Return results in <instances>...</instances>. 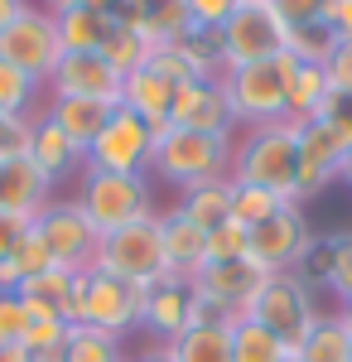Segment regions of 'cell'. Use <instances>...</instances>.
I'll use <instances>...</instances> for the list:
<instances>
[{"label": "cell", "mask_w": 352, "mask_h": 362, "mask_svg": "<svg viewBox=\"0 0 352 362\" xmlns=\"http://www.w3.org/2000/svg\"><path fill=\"white\" fill-rule=\"evenodd\" d=\"M324 78H328V92L352 97V44L348 39L333 44V54H328V63H324Z\"/></svg>", "instance_id": "41"}, {"label": "cell", "mask_w": 352, "mask_h": 362, "mask_svg": "<svg viewBox=\"0 0 352 362\" xmlns=\"http://www.w3.org/2000/svg\"><path fill=\"white\" fill-rule=\"evenodd\" d=\"M131 362H179V358L169 353V343H150V348H145V353H136Z\"/></svg>", "instance_id": "46"}, {"label": "cell", "mask_w": 352, "mask_h": 362, "mask_svg": "<svg viewBox=\"0 0 352 362\" xmlns=\"http://www.w3.org/2000/svg\"><path fill=\"white\" fill-rule=\"evenodd\" d=\"M121 362H131V358H121Z\"/></svg>", "instance_id": "53"}, {"label": "cell", "mask_w": 352, "mask_h": 362, "mask_svg": "<svg viewBox=\"0 0 352 362\" xmlns=\"http://www.w3.org/2000/svg\"><path fill=\"white\" fill-rule=\"evenodd\" d=\"M217 39H222V63H227V73H232V68H246V63L285 58L290 25L271 10V0H242L237 15L217 29Z\"/></svg>", "instance_id": "7"}, {"label": "cell", "mask_w": 352, "mask_h": 362, "mask_svg": "<svg viewBox=\"0 0 352 362\" xmlns=\"http://www.w3.org/2000/svg\"><path fill=\"white\" fill-rule=\"evenodd\" d=\"M78 208L97 232H116L140 218H155V179L150 174H107V169H82L78 174Z\"/></svg>", "instance_id": "3"}, {"label": "cell", "mask_w": 352, "mask_h": 362, "mask_svg": "<svg viewBox=\"0 0 352 362\" xmlns=\"http://www.w3.org/2000/svg\"><path fill=\"white\" fill-rule=\"evenodd\" d=\"M285 358H290V348L271 329H261L256 319L232 324V362H285Z\"/></svg>", "instance_id": "29"}, {"label": "cell", "mask_w": 352, "mask_h": 362, "mask_svg": "<svg viewBox=\"0 0 352 362\" xmlns=\"http://www.w3.org/2000/svg\"><path fill=\"white\" fill-rule=\"evenodd\" d=\"M54 198V184L29 165V155L0 165V213H15V218H39V208Z\"/></svg>", "instance_id": "20"}, {"label": "cell", "mask_w": 352, "mask_h": 362, "mask_svg": "<svg viewBox=\"0 0 352 362\" xmlns=\"http://www.w3.org/2000/svg\"><path fill=\"white\" fill-rule=\"evenodd\" d=\"M338 319H343V324L352 329V295H348V300H338Z\"/></svg>", "instance_id": "49"}, {"label": "cell", "mask_w": 352, "mask_h": 362, "mask_svg": "<svg viewBox=\"0 0 352 362\" xmlns=\"http://www.w3.org/2000/svg\"><path fill=\"white\" fill-rule=\"evenodd\" d=\"M0 58L10 68H20L25 78H34L39 87L49 83V73H54L58 58H63V44H58V20L39 0H29L25 10L10 20V29L0 34Z\"/></svg>", "instance_id": "8"}, {"label": "cell", "mask_w": 352, "mask_h": 362, "mask_svg": "<svg viewBox=\"0 0 352 362\" xmlns=\"http://www.w3.org/2000/svg\"><path fill=\"white\" fill-rule=\"evenodd\" d=\"M328 97V78L324 68L314 63H290V87H285V121L299 126V121H314V112L324 107Z\"/></svg>", "instance_id": "25"}, {"label": "cell", "mask_w": 352, "mask_h": 362, "mask_svg": "<svg viewBox=\"0 0 352 362\" xmlns=\"http://www.w3.org/2000/svg\"><path fill=\"white\" fill-rule=\"evenodd\" d=\"M169 126L208 131V136H237L232 107H227V87L222 83H179L174 87V107H169Z\"/></svg>", "instance_id": "16"}, {"label": "cell", "mask_w": 352, "mask_h": 362, "mask_svg": "<svg viewBox=\"0 0 352 362\" xmlns=\"http://www.w3.org/2000/svg\"><path fill=\"white\" fill-rule=\"evenodd\" d=\"M169 353L179 362H232V329H213V324H193L169 343Z\"/></svg>", "instance_id": "28"}, {"label": "cell", "mask_w": 352, "mask_h": 362, "mask_svg": "<svg viewBox=\"0 0 352 362\" xmlns=\"http://www.w3.org/2000/svg\"><path fill=\"white\" fill-rule=\"evenodd\" d=\"M160 242H164V266H169V276L193 280L208 266V232L193 227L189 218L179 213V203H174V208H160Z\"/></svg>", "instance_id": "19"}, {"label": "cell", "mask_w": 352, "mask_h": 362, "mask_svg": "<svg viewBox=\"0 0 352 362\" xmlns=\"http://www.w3.org/2000/svg\"><path fill=\"white\" fill-rule=\"evenodd\" d=\"M136 29L155 49H164L179 34H189V10H184V0H145V15H140Z\"/></svg>", "instance_id": "31"}, {"label": "cell", "mask_w": 352, "mask_h": 362, "mask_svg": "<svg viewBox=\"0 0 352 362\" xmlns=\"http://www.w3.org/2000/svg\"><path fill=\"white\" fill-rule=\"evenodd\" d=\"M121 107L136 112L150 131H164V126H169V107H174V83L160 78V73L145 63L140 73L121 78Z\"/></svg>", "instance_id": "21"}, {"label": "cell", "mask_w": 352, "mask_h": 362, "mask_svg": "<svg viewBox=\"0 0 352 362\" xmlns=\"http://www.w3.org/2000/svg\"><path fill=\"white\" fill-rule=\"evenodd\" d=\"M285 362H299V358H295V353H290V358H285Z\"/></svg>", "instance_id": "52"}, {"label": "cell", "mask_w": 352, "mask_h": 362, "mask_svg": "<svg viewBox=\"0 0 352 362\" xmlns=\"http://www.w3.org/2000/svg\"><path fill=\"white\" fill-rule=\"evenodd\" d=\"M111 112H116V107H107V102H87V97H44V116H49L78 150H87L92 140L102 136V126H107Z\"/></svg>", "instance_id": "22"}, {"label": "cell", "mask_w": 352, "mask_h": 362, "mask_svg": "<svg viewBox=\"0 0 352 362\" xmlns=\"http://www.w3.org/2000/svg\"><path fill=\"white\" fill-rule=\"evenodd\" d=\"M0 362H25V348H0Z\"/></svg>", "instance_id": "50"}, {"label": "cell", "mask_w": 352, "mask_h": 362, "mask_svg": "<svg viewBox=\"0 0 352 362\" xmlns=\"http://www.w3.org/2000/svg\"><path fill=\"white\" fill-rule=\"evenodd\" d=\"M54 20H58V44H63V54H97L102 39H107V20H102L92 5L63 10Z\"/></svg>", "instance_id": "27"}, {"label": "cell", "mask_w": 352, "mask_h": 362, "mask_svg": "<svg viewBox=\"0 0 352 362\" xmlns=\"http://www.w3.org/2000/svg\"><path fill=\"white\" fill-rule=\"evenodd\" d=\"M285 208V198L271 189H251V184H232V223L242 227H261L266 218H275Z\"/></svg>", "instance_id": "33"}, {"label": "cell", "mask_w": 352, "mask_h": 362, "mask_svg": "<svg viewBox=\"0 0 352 362\" xmlns=\"http://www.w3.org/2000/svg\"><path fill=\"white\" fill-rule=\"evenodd\" d=\"M237 5H242V0H184L189 25L193 29H208V34H217V29L227 25V20L237 15Z\"/></svg>", "instance_id": "38"}, {"label": "cell", "mask_w": 352, "mask_h": 362, "mask_svg": "<svg viewBox=\"0 0 352 362\" xmlns=\"http://www.w3.org/2000/svg\"><path fill=\"white\" fill-rule=\"evenodd\" d=\"M348 362H352V358H348Z\"/></svg>", "instance_id": "54"}, {"label": "cell", "mask_w": 352, "mask_h": 362, "mask_svg": "<svg viewBox=\"0 0 352 362\" xmlns=\"http://www.w3.org/2000/svg\"><path fill=\"white\" fill-rule=\"evenodd\" d=\"M324 25L338 34V39H348L352 44V0H328V10H324Z\"/></svg>", "instance_id": "44"}, {"label": "cell", "mask_w": 352, "mask_h": 362, "mask_svg": "<svg viewBox=\"0 0 352 362\" xmlns=\"http://www.w3.org/2000/svg\"><path fill=\"white\" fill-rule=\"evenodd\" d=\"M309 223L299 213V203H285L275 218H266L261 227H246V261L261 266L266 276L271 271H295L304 247H309Z\"/></svg>", "instance_id": "13"}, {"label": "cell", "mask_w": 352, "mask_h": 362, "mask_svg": "<svg viewBox=\"0 0 352 362\" xmlns=\"http://www.w3.org/2000/svg\"><path fill=\"white\" fill-rule=\"evenodd\" d=\"M295 126L275 121V126H251L232 140V184L251 189H271L285 203H295Z\"/></svg>", "instance_id": "2"}, {"label": "cell", "mask_w": 352, "mask_h": 362, "mask_svg": "<svg viewBox=\"0 0 352 362\" xmlns=\"http://www.w3.org/2000/svg\"><path fill=\"white\" fill-rule=\"evenodd\" d=\"M29 314L20 305V295H0V348H25Z\"/></svg>", "instance_id": "39"}, {"label": "cell", "mask_w": 352, "mask_h": 362, "mask_svg": "<svg viewBox=\"0 0 352 362\" xmlns=\"http://www.w3.org/2000/svg\"><path fill=\"white\" fill-rule=\"evenodd\" d=\"M271 10H275V15H280L290 29H304V25H324L328 0H271Z\"/></svg>", "instance_id": "42"}, {"label": "cell", "mask_w": 352, "mask_h": 362, "mask_svg": "<svg viewBox=\"0 0 352 362\" xmlns=\"http://www.w3.org/2000/svg\"><path fill=\"white\" fill-rule=\"evenodd\" d=\"M126 348L121 338L102 334L92 324H68V338H63V362H121Z\"/></svg>", "instance_id": "30"}, {"label": "cell", "mask_w": 352, "mask_h": 362, "mask_svg": "<svg viewBox=\"0 0 352 362\" xmlns=\"http://www.w3.org/2000/svg\"><path fill=\"white\" fill-rule=\"evenodd\" d=\"M150 160H155V131L126 107H116L102 136L87 145V169H107V174H150Z\"/></svg>", "instance_id": "10"}, {"label": "cell", "mask_w": 352, "mask_h": 362, "mask_svg": "<svg viewBox=\"0 0 352 362\" xmlns=\"http://www.w3.org/2000/svg\"><path fill=\"white\" fill-rule=\"evenodd\" d=\"M227 107H232V126H275L285 121V87H290V58H271V63H246L232 68L227 78Z\"/></svg>", "instance_id": "6"}, {"label": "cell", "mask_w": 352, "mask_h": 362, "mask_svg": "<svg viewBox=\"0 0 352 362\" xmlns=\"http://www.w3.org/2000/svg\"><path fill=\"white\" fill-rule=\"evenodd\" d=\"M29 165L39 169L54 189H63L68 179H78L82 169H87V150H78L49 116L39 112L34 116V136H29Z\"/></svg>", "instance_id": "18"}, {"label": "cell", "mask_w": 352, "mask_h": 362, "mask_svg": "<svg viewBox=\"0 0 352 362\" xmlns=\"http://www.w3.org/2000/svg\"><path fill=\"white\" fill-rule=\"evenodd\" d=\"M227 261H246V227L232 218L208 232V266H227Z\"/></svg>", "instance_id": "35"}, {"label": "cell", "mask_w": 352, "mask_h": 362, "mask_svg": "<svg viewBox=\"0 0 352 362\" xmlns=\"http://www.w3.org/2000/svg\"><path fill=\"white\" fill-rule=\"evenodd\" d=\"M179 213L189 218L193 227L213 232L232 218V179H213V184H193L179 194Z\"/></svg>", "instance_id": "24"}, {"label": "cell", "mask_w": 352, "mask_h": 362, "mask_svg": "<svg viewBox=\"0 0 352 362\" xmlns=\"http://www.w3.org/2000/svg\"><path fill=\"white\" fill-rule=\"evenodd\" d=\"M328 242H333V261H328V290H333L338 300H348V295H352V232H333Z\"/></svg>", "instance_id": "37"}, {"label": "cell", "mask_w": 352, "mask_h": 362, "mask_svg": "<svg viewBox=\"0 0 352 362\" xmlns=\"http://www.w3.org/2000/svg\"><path fill=\"white\" fill-rule=\"evenodd\" d=\"M261 280H266L261 266H251V261H227V266H203V271L193 276V290H198L203 300L222 305L227 314L246 319V309H251V300H256Z\"/></svg>", "instance_id": "17"}, {"label": "cell", "mask_w": 352, "mask_h": 362, "mask_svg": "<svg viewBox=\"0 0 352 362\" xmlns=\"http://www.w3.org/2000/svg\"><path fill=\"white\" fill-rule=\"evenodd\" d=\"M333 44H338V34L328 25H304V29H290L285 58H290V63H314V68H324L328 54H333Z\"/></svg>", "instance_id": "34"}, {"label": "cell", "mask_w": 352, "mask_h": 362, "mask_svg": "<svg viewBox=\"0 0 352 362\" xmlns=\"http://www.w3.org/2000/svg\"><path fill=\"white\" fill-rule=\"evenodd\" d=\"M232 140L237 136H208V131H179L164 126L155 131V160L150 179H160L169 189H193V184H213L232 179Z\"/></svg>", "instance_id": "1"}, {"label": "cell", "mask_w": 352, "mask_h": 362, "mask_svg": "<svg viewBox=\"0 0 352 362\" xmlns=\"http://www.w3.org/2000/svg\"><path fill=\"white\" fill-rule=\"evenodd\" d=\"M319 314H324V309L314 300V285L299 276V271H271V276L261 280L251 309H246V319H256L261 329H271L290 353L304 343V334L314 329Z\"/></svg>", "instance_id": "4"}, {"label": "cell", "mask_w": 352, "mask_h": 362, "mask_svg": "<svg viewBox=\"0 0 352 362\" xmlns=\"http://www.w3.org/2000/svg\"><path fill=\"white\" fill-rule=\"evenodd\" d=\"M140 305H145V290L131 280L102 276V271H87L82 280V324L121 338V343L140 334Z\"/></svg>", "instance_id": "12"}, {"label": "cell", "mask_w": 352, "mask_h": 362, "mask_svg": "<svg viewBox=\"0 0 352 362\" xmlns=\"http://www.w3.org/2000/svg\"><path fill=\"white\" fill-rule=\"evenodd\" d=\"M328 261H333V242H328V237H319V232H314V237H309V247H304V256H299V276L309 280V285H314V280H319V285H328Z\"/></svg>", "instance_id": "40"}, {"label": "cell", "mask_w": 352, "mask_h": 362, "mask_svg": "<svg viewBox=\"0 0 352 362\" xmlns=\"http://www.w3.org/2000/svg\"><path fill=\"white\" fill-rule=\"evenodd\" d=\"M338 179H343V184L352 189V150H348V160H343V174H338Z\"/></svg>", "instance_id": "51"}, {"label": "cell", "mask_w": 352, "mask_h": 362, "mask_svg": "<svg viewBox=\"0 0 352 362\" xmlns=\"http://www.w3.org/2000/svg\"><path fill=\"white\" fill-rule=\"evenodd\" d=\"M44 87L25 78L20 68H10L5 58H0V112H15V116H39L44 107Z\"/></svg>", "instance_id": "32"}, {"label": "cell", "mask_w": 352, "mask_h": 362, "mask_svg": "<svg viewBox=\"0 0 352 362\" xmlns=\"http://www.w3.org/2000/svg\"><path fill=\"white\" fill-rule=\"evenodd\" d=\"M25 5H29V0H0V34L10 29V20H15V15H20Z\"/></svg>", "instance_id": "47"}, {"label": "cell", "mask_w": 352, "mask_h": 362, "mask_svg": "<svg viewBox=\"0 0 352 362\" xmlns=\"http://www.w3.org/2000/svg\"><path fill=\"white\" fill-rule=\"evenodd\" d=\"M348 140L338 136L328 121H299L295 126V203H304V198H319L343 174V160H348Z\"/></svg>", "instance_id": "11"}, {"label": "cell", "mask_w": 352, "mask_h": 362, "mask_svg": "<svg viewBox=\"0 0 352 362\" xmlns=\"http://www.w3.org/2000/svg\"><path fill=\"white\" fill-rule=\"evenodd\" d=\"M34 232H39V242L49 247L58 271H92V251H97V227L87 223V213L78 208V198H49L44 208H39V218H34Z\"/></svg>", "instance_id": "9"}, {"label": "cell", "mask_w": 352, "mask_h": 362, "mask_svg": "<svg viewBox=\"0 0 352 362\" xmlns=\"http://www.w3.org/2000/svg\"><path fill=\"white\" fill-rule=\"evenodd\" d=\"M44 97H87V102L121 107V73L102 54H63L44 83Z\"/></svg>", "instance_id": "14"}, {"label": "cell", "mask_w": 352, "mask_h": 362, "mask_svg": "<svg viewBox=\"0 0 352 362\" xmlns=\"http://www.w3.org/2000/svg\"><path fill=\"white\" fill-rule=\"evenodd\" d=\"M49 15H63V10H78V5H87V0H39Z\"/></svg>", "instance_id": "48"}, {"label": "cell", "mask_w": 352, "mask_h": 362, "mask_svg": "<svg viewBox=\"0 0 352 362\" xmlns=\"http://www.w3.org/2000/svg\"><path fill=\"white\" fill-rule=\"evenodd\" d=\"M29 136H34V116H15L0 112V165L29 155Z\"/></svg>", "instance_id": "36"}, {"label": "cell", "mask_w": 352, "mask_h": 362, "mask_svg": "<svg viewBox=\"0 0 352 362\" xmlns=\"http://www.w3.org/2000/svg\"><path fill=\"white\" fill-rule=\"evenodd\" d=\"M97 54L107 58L121 78H131V73H140V68L155 58V44H150L136 25H107V39H102V49H97Z\"/></svg>", "instance_id": "26"}, {"label": "cell", "mask_w": 352, "mask_h": 362, "mask_svg": "<svg viewBox=\"0 0 352 362\" xmlns=\"http://www.w3.org/2000/svg\"><path fill=\"white\" fill-rule=\"evenodd\" d=\"M92 271L116 280H131V285H155L160 276H169L164 266V242H160V213L155 218H140L131 227H116V232H102L97 237V251H92Z\"/></svg>", "instance_id": "5"}, {"label": "cell", "mask_w": 352, "mask_h": 362, "mask_svg": "<svg viewBox=\"0 0 352 362\" xmlns=\"http://www.w3.org/2000/svg\"><path fill=\"white\" fill-rule=\"evenodd\" d=\"M295 358L299 362H348L352 358V329L338 319V309H328V314L314 319V329L304 334Z\"/></svg>", "instance_id": "23"}, {"label": "cell", "mask_w": 352, "mask_h": 362, "mask_svg": "<svg viewBox=\"0 0 352 362\" xmlns=\"http://www.w3.org/2000/svg\"><path fill=\"white\" fill-rule=\"evenodd\" d=\"M29 232V218H15V213H0V261L15 251V242Z\"/></svg>", "instance_id": "45"}, {"label": "cell", "mask_w": 352, "mask_h": 362, "mask_svg": "<svg viewBox=\"0 0 352 362\" xmlns=\"http://www.w3.org/2000/svg\"><path fill=\"white\" fill-rule=\"evenodd\" d=\"M63 338H68V324H63V319H29L25 353H49V348H63Z\"/></svg>", "instance_id": "43"}, {"label": "cell", "mask_w": 352, "mask_h": 362, "mask_svg": "<svg viewBox=\"0 0 352 362\" xmlns=\"http://www.w3.org/2000/svg\"><path fill=\"white\" fill-rule=\"evenodd\" d=\"M189 305H193V280L184 276H160L145 285V305H140V334L150 343H174L189 329Z\"/></svg>", "instance_id": "15"}]
</instances>
